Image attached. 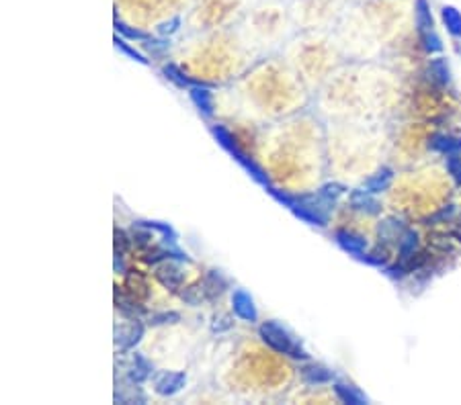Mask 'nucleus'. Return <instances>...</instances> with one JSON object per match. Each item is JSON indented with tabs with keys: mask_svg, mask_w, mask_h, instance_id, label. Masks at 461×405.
<instances>
[{
	"mask_svg": "<svg viewBox=\"0 0 461 405\" xmlns=\"http://www.w3.org/2000/svg\"><path fill=\"white\" fill-rule=\"evenodd\" d=\"M177 322H181V313H177V311H162V313H152L150 315V324L152 325L177 324Z\"/></svg>",
	"mask_w": 461,
	"mask_h": 405,
	"instance_id": "nucleus-28",
	"label": "nucleus"
},
{
	"mask_svg": "<svg viewBox=\"0 0 461 405\" xmlns=\"http://www.w3.org/2000/svg\"><path fill=\"white\" fill-rule=\"evenodd\" d=\"M428 147L443 158L447 156H461V135L453 133H435L428 142Z\"/></svg>",
	"mask_w": 461,
	"mask_h": 405,
	"instance_id": "nucleus-17",
	"label": "nucleus"
},
{
	"mask_svg": "<svg viewBox=\"0 0 461 405\" xmlns=\"http://www.w3.org/2000/svg\"><path fill=\"white\" fill-rule=\"evenodd\" d=\"M395 170L392 166H381L379 170H375L369 179L363 180L361 189L373 193V195H383L392 184H394Z\"/></svg>",
	"mask_w": 461,
	"mask_h": 405,
	"instance_id": "nucleus-14",
	"label": "nucleus"
},
{
	"mask_svg": "<svg viewBox=\"0 0 461 405\" xmlns=\"http://www.w3.org/2000/svg\"><path fill=\"white\" fill-rule=\"evenodd\" d=\"M414 23H416L418 33L435 29V19H432V13H430L428 0H416L414 2Z\"/></svg>",
	"mask_w": 461,
	"mask_h": 405,
	"instance_id": "nucleus-18",
	"label": "nucleus"
},
{
	"mask_svg": "<svg viewBox=\"0 0 461 405\" xmlns=\"http://www.w3.org/2000/svg\"><path fill=\"white\" fill-rule=\"evenodd\" d=\"M230 156L236 160V162L240 164L244 170H247V174L250 177V179L254 180V182H259V184L264 186V189H271V186H273V184H271V179H269V174L264 172L263 166H261L259 162H254L242 147L240 146L236 147L234 152H230Z\"/></svg>",
	"mask_w": 461,
	"mask_h": 405,
	"instance_id": "nucleus-12",
	"label": "nucleus"
},
{
	"mask_svg": "<svg viewBox=\"0 0 461 405\" xmlns=\"http://www.w3.org/2000/svg\"><path fill=\"white\" fill-rule=\"evenodd\" d=\"M154 373H156L154 362L148 360L144 354H140V352H133L132 367H130V371H128V381H130L132 385H142V383H146L148 379H152Z\"/></svg>",
	"mask_w": 461,
	"mask_h": 405,
	"instance_id": "nucleus-16",
	"label": "nucleus"
},
{
	"mask_svg": "<svg viewBox=\"0 0 461 405\" xmlns=\"http://www.w3.org/2000/svg\"><path fill=\"white\" fill-rule=\"evenodd\" d=\"M162 74H165L166 80H170L175 86L179 88H191L197 80H191L185 72H182L179 65L175 64H165L162 65Z\"/></svg>",
	"mask_w": 461,
	"mask_h": 405,
	"instance_id": "nucleus-23",
	"label": "nucleus"
},
{
	"mask_svg": "<svg viewBox=\"0 0 461 405\" xmlns=\"http://www.w3.org/2000/svg\"><path fill=\"white\" fill-rule=\"evenodd\" d=\"M115 48L119 49V51H123L128 58H132L133 62H138V64H142V65H150L148 56H146V53H142L140 49L133 48L132 43H130L128 39H123L121 35H115Z\"/></svg>",
	"mask_w": 461,
	"mask_h": 405,
	"instance_id": "nucleus-24",
	"label": "nucleus"
},
{
	"mask_svg": "<svg viewBox=\"0 0 461 405\" xmlns=\"http://www.w3.org/2000/svg\"><path fill=\"white\" fill-rule=\"evenodd\" d=\"M232 327H234V317H232V315H226V313H222V315H215L214 322H212V332H214V334H224V332H230Z\"/></svg>",
	"mask_w": 461,
	"mask_h": 405,
	"instance_id": "nucleus-31",
	"label": "nucleus"
},
{
	"mask_svg": "<svg viewBox=\"0 0 461 405\" xmlns=\"http://www.w3.org/2000/svg\"><path fill=\"white\" fill-rule=\"evenodd\" d=\"M115 31L117 35H121L123 39L133 41V43H144V41H148L150 37H152L148 31L138 29V27H132V25H128V23H125V21H121V19H115Z\"/></svg>",
	"mask_w": 461,
	"mask_h": 405,
	"instance_id": "nucleus-22",
	"label": "nucleus"
},
{
	"mask_svg": "<svg viewBox=\"0 0 461 405\" xmlns=\"http://www.w3.org/2000/svg\"><path fill=\"white\" fill-rule=\"evenodd\" d=\"M142 226H146L148 229H152L154 233H158L160 236V240H177L179 236H177V231L172 229V226H168V223H165V221H152V219H148V221H140Z\"/></svg>",
	"mask_w": 461,
	"mask_h": 405,
	"instance_id": "nucleus-27",
	"label": "nucleus"
},
{
	"mask_svg": "<svg viewBox=\"0 0 461 405\" xmlns=\"http://www.w3.org/2000/svg\"><path fill=\"white\" fill-rule=\"evenodd\" d=\"M457 217V205H445L437 211L435 215H430L425 219V226H441V223H453Z\"/></svg>",
	"mask_w": 461,
	"mask_h": 405,
	"instance_id": "nucleus-25",
	"label": "nucleus"
},
{
	"mask_svg": "<svg viewBox=\"0 0 461 405\" xmlns=\"http://www.w3.org/2000/svg\"><path fill=\"white\" fill-rule=\"evenodd\" d=\"M187 93H189V98H191V102L195 105V109H197L201 117H205V119H212V117H214L215 98L212 88H209L207 84L195 82L191 88H187Z\"/></svg>",
	"mask_w": 461,
	"mask_h": 405,
	"instance_id": "nucleus-10",
	"label": "nucleus"
},
{
	"mask_svg": "<svg viewBox=\"0 0 461 405\" xmlns=\"http://www.w3.org/2000/svg\"><path fill=\"white\" fill-rule=\"evenodd\" d=\"M232 313L244 322V324H257L259 322V307L247 289H234L232 293Z\"/></svg>",
	"mask_w": 461,
	"mask_h": 405,
	"instance_id": "nucleus-7",
	"label": "nucleus"
},
{
	"mask_svg": "<svg viewBox=\"0 0 461 405\" xmlns=\"http://www.w3.org/2000/svg\"><path fill=\"white\" fill-rule=\"evenodd\" d=\"M378 196L379 195H373V193H369L365 189H353L348 193V205H351V209L357 211V213L375 217V215L383 213V205H381Z\"/></svg>",
	"mask_w": 461,
	"mask_h": 405,
	"instance_id": "nucleus-8",
	"label": "nucleus"
},
{
	"mask_svg": "<svg viewBox=\"0 0 461 405\" xmlns=\"http://www.w3.org/2000/svg\"><path fill=\"white\" fill-rule=\"evenodd\" d=\"M299 377H301V381L306 383V385H316V387H320V385H332L334 383V379H336V374L330 371L328 367H324V364H320V362H312V360H308L304 367H301V371H299Z\"/></svg>",
	"mask_w": 461,
	"mask_h": 405,
	"instance_id": "nucleus-13",
	"label": "nucleus"
},
{
	"mask_svg": "<svg viewBox=\"0 0 461 405\" xmlns=\"http://www.w3.org/2000/svg\"><path fill=\"white\" fill-rule=\"evenodd\" d=\"M181 264L182 262L179 260L168 258L154 266V276L166 291L181 293L185 289V273H182Z\"/></svg>",
	"mask_w": 461,
	"mask_h": 405,
	"instance_id": "nucleus-3",
	"label": "nucleus"
},
{
	"mask_svg": "<svg viewBox=\"0 0 461 405\" xmlns=\"http://www.w3.org/2000/svg\"><path fill=\"white\" fill-rule=\"evenodd\" d=\"M420 43H423V49H425L427 53H430V56L443 51V41H441V37L437 35L435 29H432V31L420 33Z\"/></svg>",
	"mask_w": 461,
	"mask_h": 405,
	"instance_id": "nucleus-26",
	"label": "nucleus"
},
{
	"mask_svg": "<svg viewBox=\"0 0 461 405\" xmlns=\"http://www.w3.org/2000/svg\"><path fill=\"white\" fill-rule=\"evenodd\" d=\"M332 391H334L336 399H338V401H343V404H348V405L369 404L367 395H365L359 387H355L353 383L345 381V379H338V377H336V379H334V383H332Z\"/></svg>",
	"mask_w": 461,
	"mask_h": 405,
	"instance_id": "nucleus-15",
	"label": "nucleus"
},
{
	"mask_svg": "<svg viewBox=\"0 0 461 405\" xmlns=\"http://www.w3.org/2000/svg\"><path fill=\"white\" fill-rule=\"evenodd\" d=\"M142 46L148 49L150 53H154V56H160V53H165L166 49H168V43H166V41L154 39V37H150L148 41H144Z\"/></svg>",
	"mask_w": 461,
	"mask_h": 405,
	"instance_id": "nucleus-32",
	"label": "nucleus"
},
{
	"mask_svg": "<svg viewBox=\"0 0 461 405\" xmlns=\"http://www.w3.org/2000/svg\"><path fill=\"white\" fill-rule=\"evenodd\" d=\"M144 334H146V325H144V322L132 317L128 324L117 327L115 346L121 352H130V350H133V348L142 342Z\"/></svg>",
	"mask_w": 461,
	"mask_h": 405,
	"instance_id": "nucleus-6",
	"label": "nucleus"
},
{
	"mask_svg": "<svg viewBox=\"0 0 461 405\" xmlns=\"http://www.w3.org/2000/svg\"><path fill=\"white\" fill-rule=\"evenodd\" d=\"M318 195L322 196L324 201H328L330 205H336L343 196H346L351 191H348V186L343 184V182H336V180H330V182H324L318 191H316Z\"/></svg>",
	"mask_w": 461,
	"mask_h": 405,
	"instance_id": "nucleus-20",
	"label": "nucleus"
},
{
	"mask_svg": "<svg viewBox=\"0 0 461 405\" xmlns=\"http://www.w3.org/2000/svg\"><path fill=\"white\" fill-rule=\"evenodd\" d=\"M334 242L338 243L348 256H353V258L357 260H363L367 256V252H369L367 238H363V236L355 233V231H348V229H336L334 231Z\"/></svg>",
	"mask_w": 461,
	"mask_h": 405,
	"instance_id": "nucleus-9",
	"label": "nucleus"
},
{
	"mask_svg": "<svg viewBox=\"0 0 461 405\" xmlns=\"http://www.w3.org/2000/svg\"><path fill=\"white\" fill-rule=\"evenodd\" d=\"M181 25H182V16L181 15L172 16V19H168V21H165V23L158 27V35H162V37H172L175 33H179Z\"/></svg>",
	"mask_w": 461,
	"mask_h": 405,
	"instance_id": "nucleus-30",
	"label": "nucleus"
},
{
	"mask_svg": "<svg viewBox=\"0 0 461 405\" xmlns=\"http://www.w3.org/2000/svg\"><path fill=\"white\" fill-rule=\"evenodd\" d=\"M441 19H443V25L445 29L449 35H453V37H461V13L455 9V6H451V4H445L443 9H441Z\"/></svg>",
	"mask_w": 461,
	"mask_h": 405,
	"instance_id": "nucleus-21",
	"label": "nucleus"
},
{
	"mask_svg": "<svg viewBox=\"0 0 461 405\" xmlns=\"http://www.w3.org/2000/svg\"><path fill=\"white\" fill-rule=\"evenodd\" d=\"M428 72L432 76V80L437 82L439 86H449L453 76H451V68H449V62L445 58H432L428 62Z\"/></svg>",
	"mask_w": 461,
	"mask_h": 405,
	"instance_id": "nucleus-19",
	"label": "nucleus"
},
{
	"mask_svg": "<svg viewBox=\"0 0 461 405\" xmlns=\"http://www.w3.org/2000/svg\"><path fill=\"white\" fill-rule=\"evenodd\" d=\"M445 170L449 172V177L461 186V156H447L445 158Z\"/></svg>",
	"mask_w": 461,
	"mask_h": 405,
	"instance_id": "nucleus-29",
	"label": "nucleus"
},
{
	"mask_svg": "<svg viewBox=\"0 0 461 405\" xmlns=\"http://www.w3.org/2000/svg\"><path fill=\"white\" fill-rule=\"evenodd\" d=\"M259 336L271 350H275L277 354L291 358L296 362H308L312 358L310 352L304 348V344L297 340L285 325L275 322V320H266V322L259 325Z\"/></svg>",
	"mask_w": 461,
	"mask_h": 405,
	"instance_id": "nucleus-1",
	"label": "nucleus"
},
{
	"mask_svg": "<svg viewBox=\"0 0 461 405\" xmlns=\"http://www.w3.org/2000/svg\"><path fill=\"white\" fill-rule=\"evenodd\" d=\"M410 226L406 223V219L398 217V215H390V217H383L379 219L378 226H375V236H378L379 243H392L398 242V238L404 233V229Z\"/></svg>",
	"mask_w": 461,
	"mask_h": 405,
	"instance_id": "nucleus-11",
	"label": "nucleus"
},
{
	"mask_svg": "<svg viewBox=\"0 0 461 405\" xmlns=\"http://www.w3.org/2000/svg\"><path fill=\"white\" fill-rule=\"evenodd\" d=\"M228 287H230V280L224 276L222 270H207L197 285H191V287L182 289L181 299L185 303L197 307V305L205 303V301L219 299L224 293L228 291Z\"/></svg>",
	"mask_w": 461,
	"mask_h": 405,
	"instance_id": "nucleus-2",
	"label": "nucleus"
},
{
	"mask_svg": "<svg viewBox=\"0 0 461 405\" xmlns=\"http://www.w3.org/2000/svg\"><path fill=\"white\" fill-rule=\"evenodd\" d=\"M418 252H420V233L416 227L408 226L395 242V256H398L395 260L400 264H404L410 273V264L418 256Z\"/></svg>",
	"mask_w": 461,
	"mask_h": 405,
	"instance_id": "nucleus-5",
	"label": "nucleus"
},
{
	"mask_svg": "<svg viewBox=\"0 0 461 405\" xmlns=\"http://www.w3.org/2000/svg\"><path fill=\"white\" fill-rule=\"evenodd\" d=\"M187 373L182 371H156L152 377V387L160 397H175L187 387Z\"/></svg>",
	"mask_w": 461,
	"mask_h": 405,
	"instance_id": "nucleus-4",
	"label": "nucleus"
}]
</instances>
